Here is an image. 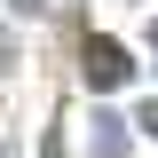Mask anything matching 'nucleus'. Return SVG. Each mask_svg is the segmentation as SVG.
<instances>
[{"mask_svg":"<svg viewBox=\"0 0 158 158\" xmlns=\"http://www.w3.org/2000/svg\"><path fill=\"white\" fill-rule=\"evenodd\" d=\"M127 71H135V56H127V48H118V40H87V48H79V79H87V87H95V95H111V87H127Z\"/></svg>","mask_w":158,"mask_h":158,"instance_id":"obj_1","label":"nucleus"},{"mask_svg":"<svg viewBox=\"0 0 158 158\" xmlns=\"http://www.w3.org/2000/svg\"><path fill=\"white\" fill-rule=\"evenodd\" d=\"M95 150H103V158H127V135H118V118H103V127H95Z\"/></svg>","mask_w":158,"mask_h":158,"instance_id":"obj_2","label":"nucleus"},{"mask_svg":"<svg viewBox=\"0 0 158 158\" xmlns=\"http://www.w3.org/2000/svg\"><path fill=\"white\" fill-rule=\"evenodd\" d=\"M142 135H150V142H158V103H142Z\"/></svg>","mask_w":158,"mask_h":158,"instance_id":"obj_3","label":"nucleus"},{"mask_svg":"<svg viewBox=\"0 0 158 158\" xmlns=\"http://www.w3.org/2000/svg\"><path fill=\"white\" fill-rule=\"evenodd\" d=\"M16 8H24V16H32V8H40V0H16Z\"/></svg>","mask_w":158,"mask_h":158,"instance_id":"obj_4","label":"nucleus"},{"mask_svg":"<svg viewBox=\"0 0 158 158\" xmlns=\"http://www.w3.org/2000/svg\"><path fill=\"white\" fill-rule=\"evenodd\" d=\"M150 48H158V24H150Z\"/></svg>","mask_w":158,"mask_h":158,"instance_id":"obj_5","label":"nucleus"}]
</instances>
